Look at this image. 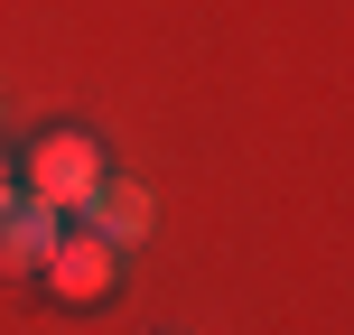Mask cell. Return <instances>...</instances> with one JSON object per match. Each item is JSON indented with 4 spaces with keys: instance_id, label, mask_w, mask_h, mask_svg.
<instances>
[{
    "instance_id": "6da1fadb",
    "label": "cell",
    "mask_w": 354,
    "mask_h": 335,
    "mask_svg": "<svg viewBox=\"0 0 354 335\" xmlns=\"http://www.w3.org/2000/svg\"><path fill=\"white\" fill-rule=\"evenodd\" d=\"M93 186H103V149L84 140V131H56V140H37V159H28V195L37 205H56V214H84L93 205Z\"/></svg>"
},
{
    "instance_id": "7a4b0ae2",
    "label": "cell",
    "mask_w": 354,
    "mask_h": 335,
    "mask_svg": "<svg viewBox=\"0 0 354 335\" xmlns=\"http://www.w3.org/2000/svg\"><path fill=\"white\" fill-rule=\"evenodd\" d=\"M37 280H47V289H56V298H66V307H103L112 289H122V280H112V242H103V233H93V224L56 233V251H47V261H37Z\"/></svg>"
},
{
    "instance_id": "3957f363",
    "label": "cell",
    "mask_w": 354,
    "mask_h": 335,
    "mask_svg": "<svg viewBox=\"0 0 354 335\" xmlns=\"http://www.w3.org/2000/svg\"><path fill=\"white\" fill-rule=\"evenodd\" d=\"M56 233H66V224H56V205H37V195H28V205H0V270H10V280L37 270L56 251Z\"/></svg>"
},
{
    "instance_id": "277c9868",
    "label": "cell",
    "mask_w": 354,
    "mask_h": 335,
    "mask_svg": "<svg viewBox=\"0 0 354 335\" xmlns=\"http://www.w3.org/2000/svg\"><path fill=\"white\" fill-rule=\"evenodd\" d=\"M84 214H93V233L122 251V242H140V233H149V214H159V205H149V186H131V177H103Z\"/></svg>"
},
{
    "instance_id": "5b68a950",
    "label": "cell",
    "mask_w": 354,
    "mask_h": 335,
    "mask_svg": "<svg viewBox=\"0 0 354 335\" xmlns=\"http://www.w3.org/2000/svg\"><path fill=\"white\" fill-rule=\"evenodd\" d=\"M0 205H10V168H0Z\"/></svg>"
}]
</instances>
